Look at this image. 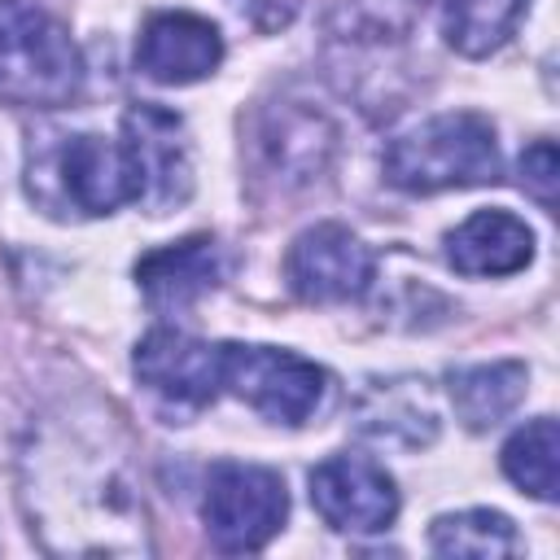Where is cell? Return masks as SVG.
<instances>
[{
	"mask_svg": "<svg viewBox=\"0 0 560 560\" xmlns=\"http://www.w3.org/2000/svg\"><path fill=\"white\" fill-rule=\"evenodd\" d=\"M284 512H289V494L280 472L262 464H236V459H223L210 468L206 494H201V521L219 551L241 556V551L267 547L284 525Z\"/></svg>",
	"mask_w": 560,
	"mask_h": 560,
	"instance_id": "cell-3",
	"label": "cell"
},
{
	"mask_svg": "<svg viewBox=\"0 0 560 560\" xmlns=\"http://www.w3.org/2000/svg\"><path fill=\"white\" fill-rule=\"evenodd\" d=\"M525 381H529V372L516 359L455 368L451 372V402L468 429H490L516 411V402L525 398Z\"/></svg>",
	"mask_w": 560,
	"mask_h": 560,
	"instance_id": "cell-13",
	"label": "cell"
},
{
	"mask_svg": "<svg viewBox=\"0 0 560 560\" xmlns=\"http://www.w3.org/2000/svg\"><path fill=\"white\" fill-rule=\"evenodd\" d=\"M324 368L276 346H223V389L276 424H302L324 398Z\"/></svg>",
	"mask_w": 560,
	"mask_h": 560,
	"instance_id": "cell-4",
	"label": "cell"
},
{
	"mask_svg": "<svg viewBox=\"0 0 560 560\" xmlns=\"http://www.w3.org/2000/svg\"><path fill=\"white\" fill-rule=\"evenodd\" d=\"M228 271V258L214 236H184L162 249H149L136 262V284L153 311H184L206 298Z\"/></svg>",
	"mask_w": 560,
	"mask_h": 560,
	"instance_id": "cell-11",
	"label": "cell"
},
{
	"mask_svg": "<svg viewBox=\"0 0 560 560\" xmlns=\"http://www.w3.org/2000/svg\"><path fill=\"white\" fill-rule=\"evenodd\" d=\"M311 503L332 529L376 534L398 516V486L372 455H328L311 468Z\"/></svg>",
	"mask_w": 560,
	"mask_h": 560,
	"instance_id": "cell-6",
	"label": "cell"
},
{
	"mask_svg": "<svg viewBox=\"0 0 560 560\" xmlns=\"http://www.w3.org/2000/svg\"><path fill=\"white\" fill-rule=\"evenodd\" d=\"M83 88V61L57 18L31 0H0V96L66 105Z\"/></svg>",
	"mask_w": 560,
	"mask_h": 560,
	"instance_id": "cell-2",
	"label": "cell"
},
{
	"mask_svg": "<svg viewBox=\"0 0 560 560\" xmlns=\"http://www.w3.org/2000/svg\"><path fill=\"white\" fill-rule=\"evenodd\" d=\"M525 4L529 0H446L442 13L446 44L459 48L464 57H486L516 31Z\"/></svg>",
	"mask_w": 560,
	"mask_h": 560,
	"instance_id": "cell-16",
	"label": "cell"
},
{
	"mask_svg": "<svg viewBox=\"0 0 560 560\" xmlns=\"http://www.w3.org/2000/svg\"><path fill=\"white\" fill-rule=\"evenodd\" d=\"M131 368L140 385L179 407H206L223 389V346L197 341L179 328H153L140 337Z\"/></svg>",
	"mask_w": 560,
	"mask_h": 560,
	"instance_id": "cell-8",
	"label": "cell"
},
{
	"mask_svg": "<svg viewBox=\"0 0 560 560\" xmlns=\"http://www.w3.org/2000/svg\"><path fill=\"white\" fill-rule=\"evenodd\" d=\"M57 184L66 201L83 214H114L127 201H140V175L122 140L105 136H70L57 149Z\"/></svg>",
	"mask_w": 560,
	"mask_h": 560,
	"instance_id": "cell-9",
	"label": "cell"
},
{
	"mask_svg": "<svg viewBox=\"0 0 560 560\" xmlns=\"http://www.w3.org/2000/svg\"><path fill=\"white\" fill-rule=\"evenodd\" d=\"M389 416H429V420H433V411L424 407V398L411 402L407 411H402V407H389ZM363 429L376 433V438H389V433H394V420H385V407H381V411H368V416H363Z\"/></svg>",
	"mask_w": 560,
	"mask_h": 560,
	"instance_id": "cell-19",
	"label": "cell"
},
{
	"mask_svg": "<svg viewBox=\"0 0 560 560\" xmlns=\"http://www.w3.org/2000/svg\"><path fill=\"white\" fill-rule=\"evenodd\" d=\"M385 179L402 192H442L499 179L494 127L481 114H438L385 149Z\"/></svg>",
	"mask_w": 560,
	"mask_h": 560,
	"instance_id": "cell-1",
	"label": "cell"
},
{
	"mask_svg": "<svg viewBox=\"0 0 560 560\" xmlns=\"http://www.w3.org/2000/svg\"><path fill=\"white\" fill-rule=\"evenodd\" d=\"M446 258L464 276H512L534 258V232L508 210H477L446 236Z\"/></svg>",
	"mask_w": 560,
	"mask_h": 560,
	"instance_id": "cell-12",
	"label": "cell"
},
{
	"mask_svg": "<svg viewBox=\"0 0 560 560\" xmlns=\"http://www.w3.org/2000/svg\"><path fill=\"white\" fill-rule=\"evenodd\" d=\"M223 61V35L197 13H153L136 39V66L153 83H197Z\"/></svg>",
	"mask_w": 560,
	"mask_h": 560,
	"instance_id": "cell-10",
	"label": "cell"
},
{
	"mask_svg": "<svg viewBox=\"0 0 560 560\" xmlns=\"http://www.w3.org/2000/svg\"><path fill=\"white\" fill-rule=\"evenodd\" d=\"M258 31H284L298 13V0H232Z\"/></svg>",
	"mask_w": 560,
	"mask_h": 560,
	"instance_id": "cell-18",
	"label": "cell"
},
{
	"mask_svg": "<svg viewBox=\"0 0 560 560\" xmlns=\"http://www.w3.org/2000/svg\"><path fill=\"white\" fill-rule=\"evenodd\" d=\"M503 472L512 486H521L525 494L551 503L556 499V477H560V429L551 416H538L529 424H521L508 442H503Z\"/></svg>",
	"mask_w": 560,
	"mask_h": 560,
	"instance_id": "cell-14",
	"label": "cell"
},
{
	"mask_svg": "<svg viewBox=\"0 0 560 560\" xmlns=\"http://www.w3.org/2000/svg\"><path fill=\"white\" fill-rule=\"evenodd\" d=\"M122 144H127L136 175H140V206L149 214L175 210L192 188V166H188L179 114L149 105V101L131 105L122 114Z\"/></svg>",
	"mask_w": 560,
	"mask_h": 560,
	"instance_id": "cell-7",
	"label": "cell"
},
{
	"mask_svg": "<svg viewBox=\"0 0 560 560\" xmlns=\"http://www.w3.org/2000/svg\"><path fill=\"white\" fill-rule=\"evenodd\" d=\"M284 276L302 302H354L368 293L376 258L350 228L315 223L289 245Z\"/></svg>",
	"mask_w": 560,
	"mask_h": 560,
	"instance_id": "cell-5",
	"label": "cell"
},
{
	"mask_svg": "<svg viewBox=\"0 0 560 560\" xmlns=\"http://www.w3.org/2000/svg\"><path fill=\"white\" fill-rule=\"evenodd\" d=\"M556 184H560V158L551 140H538L521 153V188H529L547 210L556 206Z\"/></svg>",
	"mask_w": 560,
	"mask_h": 560,
	"instance_id": "cell-17",
	"label": "cell"
},
{
	"mask_svg": "<svg viewBox=\"0 0 560 560\" xmlns=\"http://www.w3.org/2000/svg\"><path fill=\"white\" fill-rule=\"evenodd\" d=\"M429 542L438 556H464V560H499L521 551V534L503 512L468 508L455 516H438L429 529Z\"/></svg>",
	"mask_w": 560,
	"mask_h": 560,
	"instance_id": "cell-15",
	"label": "cell"
}]
</instances>
